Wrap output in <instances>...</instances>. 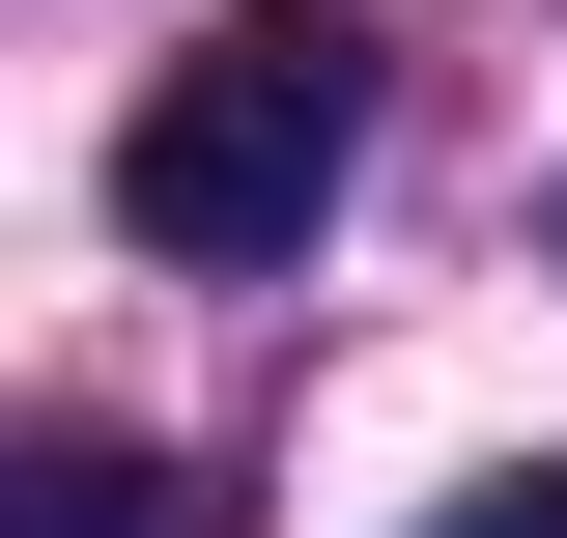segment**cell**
<instances>
[{"label":"cell","instance_id":"cell-1","mask_svg":"<svg viewBox=\"0 0 567 538\" xmlns=\"http://www.w3.org/2000/svg\"><path fill=\"white\" fill-rule=\"evenodd\" d=\"M341 170H369V29H341V0H256V29H199V58L114 114V227H142V256H199V283L312 256Z\"/></svg>","mask_w":567,"mask_h":538},{"label":"cell","instance_id":"cell-3","mask_svg":"<svg viewBox=\"0 0 567 538\" xmlns=\"http://www.w3.org/2000/svg\"><path fill=\"white\" fill-rule=\"evenodd\" d=\"M425 538H567V454H511V482H454Z\"/></svg>","mask_w":567,"mask_h":538},{"label":"cell","instance_id":"cell-2","mask_svg":"<svg viewBox=\"0 0 567 538\" xmlns=\"http://www.w3.org/2000/svg\"><path fill=\"white\" fill-rule=\"evenodd\" d=\"M0 538H227V482L114 454V425H29V454H0Z\"/></svg>","mask_w":567,"mask_h":538}]
</instances>
